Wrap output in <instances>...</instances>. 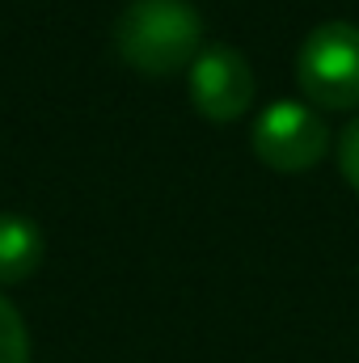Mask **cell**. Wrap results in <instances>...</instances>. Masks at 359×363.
<instances>
[{
	"mask_svg": "<svg viewBox=\"0 0 359 363\" xmlns=\"http://www.w3.org/2000/svg\"><path fill=\"white\" fill-rule=\"evenodd\" d=\"M114 51L140 77L190 72L203 51V17L190 0H131L114 17Z\"/></svg>",
	"mask_w": 359,
	"mask_h": 363,
	"instance_id": "1",
	"label": "cell"
},
{
	"mask_svg": "<svg viewBox=\"0 0 359 363\" xmlns=\"http://www.w3.org/2000/svg\"><path fill=\"white\" fill-rule=\"evenodd\" d=\"M296 85L313 110H355L359 106V26L321 21L304 34L296 51Z\"/></svg>",
	"mask_w": 359,
	"mask_h": 363,
	"instance_id": "2",
	"label": "cell"
},
{
	"mask_svg": "<svg viewBox=\"0 0 359 363\" xmlns=\"http://www.w3.org/2000/svg\"><path fill=\"white\" fill-rule=\"evenodd\" d=\"M250 144H254V157L263 165L279 169V174H304L326 157L330 127H326L321 110L292 101V97H279L258 110Z\"/></svg>",
	"mask_w": 359,
	"mask_h": 363,
	"instance_id": "3",
	"label": "cell"
},
{
	"mask_svg": "<svg viewBox=\"0 0 359 363\" xmlns=\"http://www.w3.org/2000/svg\"><path fill=\"white\" fill-rule=\"evenodd\" d=\"M186 89L207 123H233L254 106V68L233 43H203Z\"/></svg>",
	"mask_w": 359,
	"mask_h": 363,
	"instance_id": "4",
	"label": "cell"
},
{
	"mask_svg": "<svg viewBox=\"0 0 359 363\" xmlns=\"http://www.w3.org/2000/svg\"><path fill=\"white\" fill-rule=\"evenodd\" d=\"M47 237L21 211H0V287H17L43 267Z\"/></svg>",
	"mask_w": 359,
	"mask_h": 363,
	"instance_id": "5",
	"label": "cell"
},
{
	"mask_svg": "<svg viewBox=\"0 0 359 363\" xmlns=\"http://www.w3.org/2000/svg\"><path fill=\"white\" fill-rule=\"evenodd\" d=\"M0 363H30V330L4 291H0Z\"/></svg>",
	"mask_w": 359,
	"mask_h": 363,
	"instance_id": "6",
	"label": "cell"
},
{
	"mask_svg": "<svg viewBox=\"0 0 359 363\" xmlns=\"http://www.w3.org/2000/svg\"><path fill=\"white\" fill-rule=\"evenodd\" d=\"M338 165H343V178L359 190V114L343 127V135H338Z\"/></svg>",
	"mask_w": 359,
	"mask_h": 363,
	"instance_id": "7",
	"label": "cell"
}]
</instances>
